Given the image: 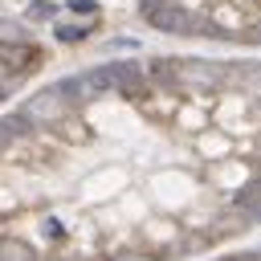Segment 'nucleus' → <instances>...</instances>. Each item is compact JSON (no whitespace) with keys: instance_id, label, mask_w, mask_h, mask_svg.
Wrapping results in <instances>:
<instances>
[{"instance_id":"nucleus-1","label":"nucleus","mask_w":261,"mask_h":261,"mask_svg":"<svg viewBox=\"0 0 261 261\" xmlns=\"http://www.w3.org/2000/svg\"><path fill=\"white\" fill-rule=\"evenodd\" d=\"M261 232V53L77 65L0 110V261H192Z\"/></svg>"},{"instance_id":"nucleus-3","label":"nucleus","mask_w":261,"mask_h":261,"mask_svg":"<svg viewBox=\"0 0 261 261\" xmlns=\"http://www.w3.org/2000/svg\"><path fill=\"white\" fill-rule=\"evenodd\" d=\"M49 69V41L0 0V110H8Z\"/></svg>"},{"instance_id":"nucleus-2","label":"nucleus","mask_w":261,"mask_h":261,"mask_svg":"<svg viewBox=\"0 0 261 261\" xmlns=\"http://www.w3.org/2000/svg\"><path fill=\"white\" fill-rule=\"evenodd\" d=\"M135 12L179 49L261 53V0H135Z\"/></svg>"},{"instance_id":"nucleus-4","label":"nucleus","mask_w":261,"mask_h":261,"mask_svg":"<svg viewBox=\"0 0 261 261\" xmlns=\"http://www.w3.org/2000/svg\"><path fill=\"white\" fill-rule=\"evenodd\" d=\"M192 261H261V245H228V249H220V253L192 257Z\"/></svg>"}]
</instances>
